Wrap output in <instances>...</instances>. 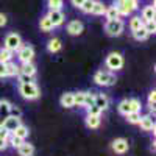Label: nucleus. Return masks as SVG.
<instances>
[{"mask_svg":"<svg viewBox=\"0 0 156 156\" xmlns=\"http://www.w3.org/2000/svg\"><path fill=\"white\" fill-rule=\"evenodd\" d=\"M94 105L97 108H100V111H106L109 108V97L106 94H103V92H97L94 94Z\"/></svg>","mask_w":156,"mask_h":156,"instance_id":"9","label":"nucleus"},{"mask_svg":"<svg viewBox=\"0 0 156 156\" xmlns=\"http://www.w3.org/2000/svg\"><path fill=\"white\" fill-rule=\"evenodd\" d=\"M105 64L109 72H117L123 67V56L119 53V51H111V53L106 56Z\"/></svg>","mask_w":156,"mask_h":156,"instance_id":"5","label":"nucleus"},{"mask_svg":"<svg viewBox=\"0 0 156 156\" xmlns=\"http://www.w3.org/2000/svg\"><path fill=\"white\" fill-rule=\"evenodd\" d=\"M9 115H11V117H17V119H20V117H22V111H20V108L11 103V106H9Z\"/></svg>","mask_w":156,"mask_h":156,"instance_id":"37","label":"nucleus"},{"mask_svg":"<svg viewBox=\"0 0 156 156\" xmlns=\"http://www.w3.org/2000/svg\"><path fill=\"white\" fill-rule=\"evenodd\" d=\"M22 122H20V119H17V117H6V119L2 122V126L6 129V131H9V133H12V131H14V129L20 125Z\"/></svg>","mask_w":156,"mask_h":156,"instance_id":"13","label":"nucleus"},{"mask_svg":"<svg viewBox=\"0 0 156 156\" xmlns=\"http://www.w3.org/2000/svg\"><path fill=\"white\" fill-rule=\"evenodd\" d=\"M64 0H48V6L50 9H61Z\"/></svg>","mask_w":156,"mask_h":156,"instance_id":"40","label":"nucleus"},{"mask_svg":"<svg viewBox=\"0 0 156 156\" xmlns=\"http://www.w3.org/2000/svg\"><path fill=\"white\" fill-rule=\"evenodd\" d=\"M154 16H156L154 5H147V6H144V9H142L140 19L144 22H150V20H154Z\"/></svg>","mask_w":156,"mask_h":156,"instance_id":"15","label":"nucleus"},{"mask_svg":"<svg viewBox=\"0 0 156 156\" xmlns=\"http://www.w3.org/2000/svg\"><path fill=\"white\" fill-rule=\"evenodd\" d=\"M83 2H84V0H70V3H72L75 8H80V6L83 5Z\"/></svg>","mask_w":156,"mask_h":156,"instance_id":"46","label":"nucleus"},{"mask_svg":"<svg viewBox=\"0 0 156 156\" xmlns=\"http://www.w3.org/2000/svg\"><path fill=\"white\" fill-rule=\"evenodd\" d=\"M61 47H62V44H61V41L58 37H51L48 41V44H47V50L50 51V53H56V51L61 50Z\"/></svg>","mask_w":156,"mask_h":156,"instance_id":"21","label":"nucleus"},{"mask_svg":"<svg viewBox=\"0 0 156 156\" xmlns=\"http://www.w3.org/2000/svg\"><path fill=\"white\" fill-rule=\"evenodd\" d=\"M6 22H8L6 16L3 14V12H0V28H2V27H5V25H6Z\"/></svg>","mask_w":156,"mask_h":156,"instance_id":"44","label":"nucleus"},{"mask_svg":"<svg viewBox=\"0 0 156 156\" xmlns=\"http://www.w3.org/2000/svg\"><path fill=\"white\" fill-rule=\"evenodd\" d=\"M17 81L19 84H25V83H33L34 81V76H28V75H25V73H17Z\"/></svg>","mask_w":156,"mask_h":156,"instance_id":"34","label":"nucleus"},{"mask_svg":"<svg viewBox=\"0 0 156 156\" xmlns=\"http://www.w3.org/2000/svg\"><path fill=\"white\" fill-rule=\"evenodd\" d=\"M129 100V108H131V112H140V100L139 98H128Z\"/></svg>","mask_w":156,"mask_h":156,"instance_id":"33","label":"nucleus"},{"mask_svg":"<svg viewBox=\"0 0 156 156\" xmlns=\"http://www.w3.org/2000/svg\"><path fill=\"white\" fill-rule=\"evenodd\" d=\"M111 148L114 153L117 154H125L128 150H129V144H128V140L123 139V137H117L112 140V144H111Z\"/></svg>","mask_w":156,"mask_h":156,"instance_id":"8","label":"nucleus"},{"mask_svg":"<svg viewBox=\"0 0 156 156\" xmlns=\"http://www.w3.org/2000/svg\"><path fill=\"white\" fill-rule=\"evenodd\" d=\"M142 27H144V20L140 19V16H133L131 19H129V30L131 31H136Z\"/></svg>","mask_w":156,"mask_h":156,"instance_id":"23","label":"nucleus"},{"mask_svg":"<svg viewBox=\"0 0 156 156\" xmlns=\"http://www.w3.org/2000/svg\"><path fill=\"white\" fill-rule=\"evenodd\" d=\"M39 27H41V31H45V33H48V31H51V30L55 28L53 23H51V20L48 19L47 14L41 17V20H39Z\"/></svg>","mask_w":156,"mask_h":156,"instance_id":"20","label":"nucleus"},{"mask_svg":"<svg viewBox=\"0 0 156 156\" xmlns=\"http://www.w3.org/2000/svg\"><path fill=\"white\" fill-rule=\"evenodd\" d=\"M11 134H14V136H17V137H20V139H27L28 137V134H30V131H28V126H25V125H19L16 129H14V131H12Z\"/></svg>","mask_w":156,"mask_h":156,"instance_id":"22","label":"nucleus"},{"mask_svg":"<svg viewBox=\"0 0 156 156\" xmlns=\"http://www.w3.org/2000/svg\"><path fill=\"white\" fill-rule=\"evenodd\" d=\"M11 136V133L9 131H6V129L3 128V126H0V137L2 139H5V140H8V137Z\"/></svg>","mask_w":156,"mask_h":156,"instance_id":"42","label":"nucleus"},{"mask_svg":"<svg viewBox=\"0 0 156 156\" xmlns=\"http://www.w3.org/2000/svg\"><path fill=\"white\" fill-rule=\"evenodd\" d=\"M17 53V59L20 64H25V62H33L34 59V48L28 44H22V47L16 51Z\"/></svg>","mask_w":156,"mask_h":156,"instance_id":"7","label":"nucleus"},{"mask_svg":"<svg viewBox=\"0 0 156 156\" xmlns=\"http://www.w3.org/2000/svg\"><path fill=\"white\" fill-rule=\"evenodd\" d=\"M142 131H154V120L151 115H140V120L137 123Z\"/></svg>","mask_w":156,"mask_h":156,"instance_id":"11","label":"nucleus"},{"mask_svg":"<svg viewBox=\"0 0 156 156\" xmlns=\"http://www.w3.org/2000/svg\"><path fill=\"white\" fill-rule=\"evenodd\" d=\"M84 94H86V90H78V92H73V103H75V106L83 108V103H84Z\"/></svg>","mask_w":156,"mask_h":156,"instance_id":"29","label":"nucleus"},{"mask_svg":"<svg viewBox=\"0 0 156 156\" xmlns=\"http://www.w3.org/2000/svg\"><path fill=\"white\" fill-rule=\"evenodd\" d=\"M12 51L11 50H8V48H5V47H0V62H9V61H12Z\"/></svg>","mask_w":156,"mask_h":156,"instance_id":"25","label":"nucleus"},{"mask_svg":"<svg viewBox=\"0 0 156 156\" xmlns=\"http://www.w3.org/2000/svg\"><path fill=\"white\" fill-rule=\"evenodd\" d=\"M125 119L128 123H131V125H137L139 120H140V112H128L125 115Z\"/></svg>","mask_w":156,"mask_h":156,"instance_id":"32","label":"nucleus"},{"mask_svg":"<svg viewBox=\"0 0 156 156\" xmlns=\"http://www.w3.org/2000/svg\"><path fill=\"white\" fill-rule=\"evenodd\" d=\"M86 111H87V114H90V115H101V111H100V108H97L95 105L89 106Z\"/></svg>","mask_w":156,"mask_h":156,"instance_id":"41","label":"nucleus"},{"mask_svg":"<svg viewBox=\"0 0 156 156\" xmlns=\"http://www.w3.org/2000/svg\"><path fill=\"white\" fill-rule=\"evenodd\" d=\"M125 30V23L122 19H114V20H106L105 23V31L108 36L111 37H117V36H120Z\"/></svg>","mask_w":156,"mask_h":156,"instance_id":"4","label":"nucleus"},{"mask_svg":"<svg viewBox=\"0 0 156 156\" xmlns=\"http://www.w3.org/2000/svg\"><path fill=\"white\" fill-rule=\"evenodd\" d=\"M117 111H119L122 115H126L128 112H131V108H129V100L123 98L119 105H117Z\"/></svg>","mask_w":156,"mask_h":156,"instance_id":"27","label":"nucleus"},{"mask_svg":"<svg viewBox=\"0 0 156 156\" xmlns=\"http://www.w3.org/2000/svg\"><path fill=\"white\" fill-rule=\"evenodd\" d=\"M22 44L23 42H22V37H20L19 33H9V34H6L5 41H3V47L8 48V50H11L12 53L17 51L22 47Z\"/></svg>","mask_w":156,"mask_h":156,"instance_id":"6","label":"nucleus"},{"mask_svg":"<svg viewBox=\"0 0 156 156\" xmlns=\"http://www.w3.org/2000/svg\"><path fill=\"white\" fill-rule=\"evenodd\" d=\"M17 73H19V64L12 61L6 62V76H17Z\"/></svg>","mask_w":156,"mask_h":156,"instance_id":"28","label":"nucleus"},{"mask_svg":"<svg viewBox=\"0 0 156 156\" xmlns=\"http://www.w3.org/2000/svg\"><path fill=\"white\" fill-rule=\"evenodd\" d=\"M94 6V0H84L83 5L80 6V9L84 12V14H90V9Z\"/></svg>","mask_w":156,"mask_h":156,"instance_id":"36","label":"nucleus"},{"mask_svg":"<svg viewBox=\"0 0 156 156\" xmlns=\"http://www.w3.org/2000/svg\"><path fill=\"white\" fill-rule=\"evenodd\" d=\"M22 142H23V139H20V137H17V136H14V134H11L9 137H8V147H12V148H19L20 145H22Z\"/></svg>","mask_w":156,"mask_h":156,"instance_id":"30","label":"nucleus"},{"mask_svg":"<svg viewBox=\"0 0 156 156\" xmlns=\"http://www.w3.org/2000/svg\"><path fill=\"white\" fill-rule=\"evenodd\" d=\"M59 103H61V106L62 108H73L75 106V103H73V92H66V94H62L61 98H59Z\"/></svg>","mask_w":156,"mask_h":156,"instance_id":"16","label":"nucleus"},{"mask_svg":"<svg viewBox=\"0 0 156 156\" xmlns=\"http://www.w3.org/2000/svg\"><path fill=\"white\" fill-rule=\"evenodd\" d=\"M147 103H148V108H150V111H153V112H154V103H156V92H154V90H151V92L148 94Z\"/></svg>","mask_w":156,"mask_h":156,"instance_id":"38","label":"nucleus"},{"mask_svg":"<svg viewBox=\"0 0 156 156\" xmlns=\"http://www.w3.org/2000/svg\"><path fill=\"white\" fill-rule=\"evenodd\" d=\"M19 72L20 73H25L28 76H34L36 75V66L33 62H25V64H20L19 66Z\"/></svg>","mask_w":156,"mask_h":156,"instance_id":"18","label":"nucleus"},{"mask_svg":"<svg viewBox=\"0 0 156 156\" xmlns=\"http://www.w3.org/2000/svg\"><path fill=\"white\" fill-rule=\"evenodd\" d=\"M0 78H6V64L0 62Z\"/></svg>","mask_w":156,"mask_h":156,"instance_id":"43","label":"nucleus"},{"mask_svg":"<svg viewBox=\"0 0 156 156\" xmlns=\"http://www.w3.org/2000/svg\"><path fill=\"white\" fill-rule=\"evenodd\" d=\"M47 16L51 20V23H53V27H59V25H62L64 19H66V16H64V12L61 9H50Z\"/></svg>","mask_w":156,"mask_h":156,"instance_id":"10","label":"nucleus"},{"mask_svg":"<svg viewBox=\"0 0 156 156\" xmlns=\"http://www.w3.org/2000/svg\"><path fill=\"white\" fill-rule=\"evenodd\" d=\"M6 148H8V140H5V139L0 137V151H3V150H6Z\"/></svg>","mask_w":156,"mask_h":156,"instance_id":"45","label":"nucleus"},{"mask_svg":"<svg viewBox=\"0 0 156 156\" xmlns=\"http://www.w3.org/2000/svg\"><path fill=\"white\" fill-rule=\"evenodd\" d=\"M114 6L117 8L120 16H129L133 11L139 8V2L137 0H115Z\"/></svg>","mask_w":156,"mask_h":156,"instance_id":"3","label":"nucleus"},{"mask_svg":"<svg viewBox=\"0 0 156 156\" xmlns=\"http://www.w3.org/2000/svg\"><path fill=\"white\" fill-rule=\"evenodd\" d=\"M106 11V6L103 2H100V0H94V6L92 9H90V14H95V16H103Z\"/></svg>","mask_w":156,"mask_h":156,"instance_id":"19","label":"nucleus"},{"mask_svg":"<svg viewBox=\"0 0 156 156\" xmlns=\"http://www.w3.org/2000/svg\"><path fill=\"white\" fill-rule=\"evenodd\" d=\"M2 122H3V117L0 115V126H2Z\"/></svg>","mask_w":156,"mask_h":156,"instance_id":"47","label":"nucleus"},{"mask_svg":"<svg viewBox=\"0 0 156 156\" xmlns=\"http://www.w3.org/2000/svg\"><path fill=\"white\" fill-rule=\"evenodd\" d=\"M19 94L25 98V100H37L41 97V89L37 87V84L33 83H25V84H19Z\"/></svg>","mask_w":156,"mask_h":156,"instance_id":"2","label":"nucleus"},{"mask_svg":"<svg viewBox=\"0 0 156 156\" xmlns=\"http://www.w3.org/2000/svg\"><path fill=\"white\" fill-rule=\"evenodd\" d=\"M9 106L11 103L5 98H0V115L3 117V120L6 119V117H9Z\"/></svg>","mask_w":156,"mask_h":156,"instance_id":"24","label":"nucleus"},{"mask_svg":"<svg viewBox=\"0 0 156 156\" xmlns=\"http://www.w3.org/2000/svg\"><path fill=\"white\" fill-rule=\"evenodd\" d=\"M144 28H145V31H147L148 34H154V31H156V23H154V20L144 22Z\"/></svg>","mask_w":156,"mask_h":156,"instance_id":"39","label":"nucleus"},{"mask_svg":"<svg viewBox=\"0 0 156 156\" xmlns=\"http://www.w3.org/2000/svg\"><path fill=\"white\" fill-rule=\"evenodd\" d=\"M117 78L114 75V72H109V70H97L94 73V83L97 86H101V87H109L112 84H115Z\"/></svg>","mask_w":156,"mask_h":156,"instance_id":"1","label":"nucleus"},{"mask_svg":"<svg viewBox=\"0 0 156 156\" xmlns=\"http://www.w3.org/2000/svg\"><path fill=\"white\" fill-rule=\"evenodd\" d=\"M94 105V94L92 92H86L84 94V103H83V108L87 109L89 106Z\"/></svg>","mask_w":156,"mask_h":156,"instance_id":"35","label":"nucleus"},{"mask_svg":"<svg viewBox=\"0 0 156 156\" xmlns=\"http://www.w3.org/2000/svg\"><path fill=\"white\" fill-rule=\"evenodd\" d=\"M105 16H106V20H114V19H120V14L117 8L112 5V6H108L106 11H105Z\"/></svg>","mask_w":156,"mask_h":156,"instance_id":"26","label":"nucleus"},{"mask_svg":"<svg viewBox=\"0 0 156 156\" xmlns=\"http://www.w3.org/2000/svg\"><path fill=\"white\" fill-rule=\"evenodd\" d=\"M84 27H83V22L81 20H70L67 23V33L72 36H80L83 33Z\"/></svg>","mask_w":156,"mask_h":156,"instance_id":"12","label":"nucleus"},{"mask_svg":"<svg viewBox=\"0 0 156 156\" xmlns=\"http://www.w3.org/2000/svg\"><path fill=\"white\" fill-rule=\"evenodd\" d=\"M101 123V115H90L87 114L86 115V126L90 128V129H97Z\"/></svg>","mask_w":156,"mask_h":156,"instance_id":"17","label":"nucleus"},{"mask_svg":"<svg viewBox=\"0 0 156 156\" xmlns=\"http://www.w3.org/2000/svg\"><path fill=\"white\" fill-rule=\"evenodd\" d=\"M19 156H34V145L30 142H22V145L17 148Z\"/></svg>","mask_w":156,"mask_h":156,"instance_id":"14","label":"nucleus"},{"mask_svg":"<svg viewBox=\"0 0 156 156\" xmlns=\"http://www.w3.org/2000/svg\"><path fill=\"white\" fill-rule=\"evenodd\" d=\"M148 36H150V34L145 31V28H144V27L139 28V30H136V31H133V37L136 39V41H139V42H140V41H145V39H147Z\"/></svg>","mask_w":156,"mask_h":156,"instance_id":"31","label":"nucleus"}]
</instances>
